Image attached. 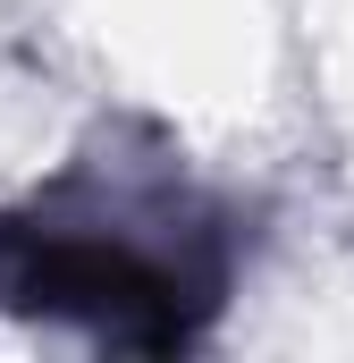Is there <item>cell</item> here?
Returning <instances> with one entry per match:
<instances>
[{
  "mask_svg": "<svg viewBox=\"0 0 354 363\" xmlns=\"http://www.w3.org/2000/svg\"><path fill=\"white\" fill-rule=\"evenodd\" d=\"M0 304L42 321H85L118 347L169 355L219 313V254H144L135 237L59 228V220H0Z\"/></svg>",
  "mask_w": 354,
  "mask_h": 363,
  "instance_id": "obj_1",
  "label": "cell"
}]
</instances>
